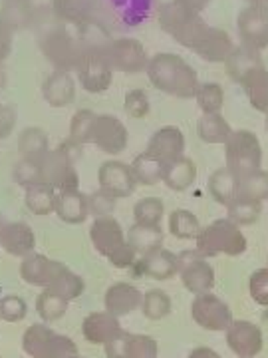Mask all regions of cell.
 <instances>
[{"mask_svg": "<svg viewBox=\"0 0 268 358\" xmlns=\"http://www.w3.org/2000/svg\"><path fill=\"white\" fill-rule=\"evenodd\" d=\"M147 76L155 88L163 94L191 100L199 90L197 72L177 54H157L147 64Z\"/></svg>", "mask_w": 268, "mask_h": 358, "instance_id": "1", "label": "cell"}, {"mask_svg": "<svg viewBox=\"0 0 268 358\" xmlns=\"http://www.w3.org/2000/svg\"><path fill=\"white\" fill-rule=\"evenodd\" d=\"M89 239L96 251L105 257L115 268H129L135 265L137 253L128 243L126 231L115 217L94 219L89 227Z\"/></svg>", "mask_w": 268, "mask_h": 358, "instance_id": "2", "label": "cell"}, {"mask_svg": "<svg viewBox=\"0 0 268 358\" xmlns=\"http://www.w3.org/2000/svg\"><path fill=\"white\" fill-rule=\"evenodd\" d=\"M195 241H197L195 253L203 259L217 255L239 257L246 251L248 245L241 227L227 217L215 219L213 223H209L201 229Z\"/></svg>", "mask_w": 268, "mask_h": 358, "instance_id": "3", "label": "cell"}, {"mask_svg": "<svg viewBox=\"0 0 268 358\" xmlns=\"http://www.w3.org/2000/svg\"><path fill=\"white\" fill-rule=\"evenodd\" d=\"M225 162L234 178H244L262 169V143L248 129H237L225 141Z\"/></svg>", "mask_w": 268, "mask_h": 358, "instance_id": "4", "label": "cell"}, {"mask_svg": "<svg viewBox=\"0 0 268 358\" xmlns=\"http://www.w3.org/2000/svg\"><path fill=\"white\" fill-rule=\"evenodd\" d=\"M159 24L169 36L177 40L181 46L193 50L199 36L204 32L207 22L197 13L181 6L179 2H167L159 8Z\"/></svg>", "mask_w": 268, "mask_h": 358, "instance_id": "5", "label": "cell"}, {"mask_svg": "<svg viewBox=\"0 0 268 358\" xmlns=\"http://www.w3.org/2000/svg\"><path fill=\"white\" fill-rule=\"evenodd\" d=\"M22 348L30 358H72L76 343L66 334L52 331L48 324H32L22 336Z\"/></svg>", "mask_w": 268, "mask_h": 358, "instance_id": "6", "label": "cell"}, {"mask_svg": "<svg viewBox=\"0 0 268 358\" xmlns=\"http://www.w3.org/2000/svg\"><path fill=\"white\" fill-rule=\"evenodd\" d=\"M40 167H42L44 185H50L56 192L80 187L76 166H74L72 154L68 152L66 145H60L56 150H48L46 155L40 159Z\"/></svg>", "mask_w": 268, "mask_h": 358, "instance_id": "7", "label": "cell"}, {"mask_svg": "<svg viewBox=\"0 0 268 358\" xmlns=\"http://www.w3.org/2000/svg\"><path fill=\"white\" fill-rule=\"evenodd\" d=\"M76 68L80 82L88 92L100 94V92H105L110 88L114 68L110 64L107 50H98V48L82 50V58H80Z\"/></svg>", "mask_w": 268, "mask_h": 358, "instance_id": "8", "label": "cell"}, {"mask_svg": "<svg viewBox=\"0 0 268 358\" xmlns=\"http://www.w3.org/2000/svg\"><path fill=\"white\" fill-rule=\"evenodd\" d=\"M191 317L204 331L221 333L230 327L232 310L223 299H218L217 294L203 293L195 294L191 303Z\"/></svg>", "mask_w": 268, "mask_h": 358, "instance_id": "9", "label": "cell"}, {"mask_svg": "<svg viewBox=\"0 0 268 358\" xmlns=\"http://www.w3.org/2000/svg\"><path fill=\"white\" fill-rule=\"evenodd\" d=\"M42 50L52 64L58 70H66V72L70 68H76L80 58H82L80 40L70 36L64 28L48 30V34H44V38H42Z\"/></svg>", "mask_w": 268, "mask_h": 358, "instance_id": "10", "label": "cell"}, {"mask_svg": "<svg viewBox=\"0 0 268 358\" xmlns=\"http://www.w3.org/2000/svg\"><path fill=\"white\" fill-rule=\"evenodd\" d=\"M107 58L114 70L124 74H140L147 70V52L135 38H114L107 46Z\"/></svg>", "mask_w": 268, "mask_h": 358, "instance_id": "11", "label": "cell"}, {"mask_svg": "<svg viewBox=\"0 0 268 358\" xmlns=\"http://www.w3.org/2000/svg\"><path fill=\"white\" fill-rule=\"evenodd\" d=\"M98 183L102 192L110 193L115 199H126L129 195H133L137 187V181L131 173V166L119 159L103 162L98 169Z\"/></svg>", "mask_w": 268, "mask_h": 358, "instance_id": "12", "label": "cell"}, {"mask_svg": "<svg viewBox=\"0 0 268 358\" xmlns=\"http://www.w3.org/2000/svg\"><path fill=\"white\" fill-rule=\"evenodd\" d=\"M239 36L244 46L262 50L268 46V8L260 4H248L239 14Z\"/></svg>", "mask_w": 268, "mask_h": 358, "instance_id": "13", "label": "cell"}, {"mask_svg": "<svg viewBox=\"0 0 268 358\" xmlns=\"http://www.w3.org/2000/svg\"><path fill=\"white\" fill-rule=\"evenodd\" d=\"M129 134L126 124L112 114L98 115L96 126H94V136L91 143L100 148L103 154L117 155L128 148Z\"/></svg>", "mask_w": 268, "mask_h": 358, "instance_id": "14", "label": "cell"}, {"mask_svg": "<svg viewBox=\"0 0 268 358\" xmlns=\"http://www.w3.org/2000/svg\"><path fill=\"white\" fill-rule=\"evenodd\" d=\"M155 0H102V10L114 24L137 28L154 10Z\"/></svg>", "mask_w": 268, "mask_h": 358, "instance_id": "15", "label": "cell"}, {"mask_svg": "<svg viewBox=\"0 0 268 358\" xmlns=\"http://www.w3.org/2000/svg\"><path fill=\"white\" fill-rule=\"evenodd\" d=\"M227 333V346L239 358H255L262 352L265 338L260 327L248 320H232Z\"/></svg>", "mask_w": 268, "mask_h": 358, "instance_id": "16", "label": "cell"}, {"mask_svg": "<svg viewBox=\"0 0 268 358\" xmlns=\"http://www.w3.org/2000/svg\"><path fill=\"white\" fill-rule=\"evenodd\" d=\"M147 154L155 157L163 167L185 157V136L177 126H165L157 129L149 138L147 143Z\"/></svg>", "mask_w": 268, "mask_h": 358, "instance_id": "17", "label": "cell"}, {"mask_svg": "<svg viewBox=\"0 0 268 358\" xmlns=\"http://www.w3.org/2000/svg\"><path fill=\"white\" fill-rule=\"evenodd\" d=\"M181 265H183L181 257L175 255L173 251H169L165 247H159L151 253L141 257L140 261H135L133 267L140 275L151 277L157 281H167V279H173L175 275H179Z\"/></svg>", "mask_w": 268, "mask_h": 358, "instance_id": "18", "label": "cell"}, {"mask_svg": "<svg viewBox=\"0 0 268 358\" xmlns=\"http://www.w3.org/2000/svg\"><path fill=\"white\" fill-rule=\"evenodd\" d=\"M0 247L8 255L24 259L36 249V235L26 221H8L0 229Z\"/></svg>", "mask_w": 268, "mask_h": 358, "instance_id": "19", "label": "cell"}, {"mask_svg": "<svg viewBox=\"0 0 268 358\" xmlns=\"http://www.w3.org/2000/svg\"><path fill=\"white\" fill-rule=\"evenodd\" d=\"M260 68H265L260 50H255V48L244 46V44L234 46L232 52L227 56V60H225L227 76H229L232 82L241 84V86L246 82V78L253 76L256 70H260Z\"/></svg>", "mask_w": 268, "mask_h": 358, "instance_id": "20", "label": "cell"}, {"mask_svg": "<svg viewBox=\"0 0 268 358\" xmlns=\"http://www.w3.org/2000/svg\"><path fill=\"white\" fill-rule=\"evenodd\" d=\"M143 293L131 282H114L103 294V307L114 317L121 319L141 307Z\"/></svg>", "mask_w": 268, "mask_h": 358, "instance_id": "21", "label": "cell"}, {"mask_svg": "<svg viewBox=\"0 0 268 358\" xmlns=\"http://www.w3.org/2000/svg\"><path fill=\"white\" fill-rule=\"evenodd\" d=\"M234 44L223 28L207 26L203 34L197 40V44L193 46V52L199 54L207 62H225Z\"/></svg>", "mask_w": 268, "mask_h": 358, "instance_id": "22", "label": "cell"}, {"mask_svg": "<svg viewBox=\"0 0 268 358\" xmlns=\"http://www.w3.org/2000/svg\"><path fill=\"white\" fill-rule=\"evenodd\" d=\"M121 331L119 319L107 310H96L82 320V334L91 345H107Z\"/></svg>", "mask_w": 268, "mask_h": 358, "instance_id": "23", "label": "cell"}, {"mask_svg": "<svg viewBox=\"0 0 268 358\" xmlns=\"http://www.w3.org/2000/svg\"><path fill=\"white\" fill-rule=\"evenodd\" d=\"M179 277L183 287L193 294L211 293V289L215 287V271L203 257H195L191 261L183 263Z\"/></svg>", "mask_w": 268, "mask_h": 358, "instance_id": "24", "label": "cell"}, {"mask_svg": "<svg viewBox=\"0 0 268 358\" xmlns=\"http://www.w3.org/2000/svg\"><path fill=\"white\" fill-rule=\"evenodd\" d=\"M84 289H86V282H84V279L77 273H74L70 267H66L64 263L54 261L50 279H48V285H46L44 291H52V293L60 294L68 303H72V301H76L77 296L84 293Z\"/></svg>", "mask_w": 268, "mask_h": 358, "instance_id": "25", "label": "cell"}, {"mask_svg": "<svg viewBox=\"0 0 268 358\" xmlns=\"http://www.w3.org/2000/svg\"><path fill=\"white\" fill-rule=\"evenodd\" d=\"M54 213L58 219L70 225H80L89 217L88 195L80 189H66L56 193V209Z\"/></svg>", "mask_w": 268, "mask_h": 358, "instance_id": "26", "label": "cell"}, {"mask_svg": "<svg viewBox=\"0 0 268 358\" xmlns=\"http://www.w3.org/2000/svg\"><path fill=\"white\" fill-rule=\"evenodd\" d=\"M42 96L52 108H66L74 102L76 84L66 70H56L42 86Z\"/></svg>", "mask_w": 268, "mask_h": 358, "instance_id": "27", "label": "cell"}, {"mask_svg": "<svg viewBox=\"0 0 268 358\" xmlns=\"http://www.w3.org/2000/svg\"><path fill=\"white\" fill-rule=\"evenodd\" d=\"M128 237V243L131 245V249L137 253V255H147L155 249L163 247V239H165V233L161 231L159 225H143V223H133L129 231L126 233Z\"/></svg>", "mask_w": 268, "mask_h": 358, "instance_id": "28", "label": "cell"}, {"mask_svg": "<svg viewBox=\"0 0 268 358\" xmlns=\"http://www.w3.org/2000/svg\"><path fill=\"white\" fill-rule=\"evenodd\" d=\"M52 267H54V259H48L46 255L34 251L20 261V277H22V281L32 287L46 289Z\"/></svg>", "mask_w": 268, "mask_h": 358, "instance_id": "29", "label": "cell"}, {"mask_svg": "<svg viewBox=\"0 0 268 358\" xmlns=\"http://www.w3.org/2000/svg\"><path fill=\"white\" fill-rule=\"evenodd\" d=\"M197 179V166L189 157H181L177 162L169 164L163 169V183L173 192H185L189 189Z\"/></svg>", "mask_w": 268, "mask_h": 358, "instance_id": "30", "label": "cell"}, {"mask_svg": "<svg viewBox=\"0 0 268 358\" xmlns=\"http://www.w3.org/2000/svg\"><path fill=\"white\" fill-rule=\"evenodd\" d=\"M207 189L217 203L229 207L230 201L237 197V178L227 167L215 169L207 179Z\"/></svg>", "mask_w": 268, "mask_h": 358, "instance_id": "31", "label": "cell"}, {"mask_svg": "<svg viewBox=\"0 0 268 358\" xmlns=\"http://www.w3.org/2000/svg\"><path fill=\"white\" fill-rule=\"evenodd\" d=\"M50 150L48 134L42 128H26L18 136V152L26 159H42Z\"/></svg>", "mask_w": 268, "mask_h": 358, "instance_id": "32", "label": "cell"}, {"mask_svg": "<svg viewBox=\"0 0 268 358\" xmlns=\"http://www.w3.org/2000/svg\"><path fill=\"white\" fill-rule=\"evenodd\" d=\"M237 197L265 203L268 199V171L258 169L255 173L237 179Z\"/></svg>", "mask_w": 268, "mask_h": 358, "instance_id": "33", "label": "cell"}, {"mask_svg": "<svg viewBox=\"0 0 268 358\" xmlns=\"http://www.w3.org/2000/svg\"><path fill=\"white\" fill-rule=\"evenodd\" d=\"M197 134L204 143H225L230 138L232 129L221 114H203L197 124Z\"/></svg>", "mask_w": 268, "mask_h": 358, "instance_id": "34", "label": "cell"}, {"mask_svg": "<svg viewBox=\"0 0 268 358\" xmlns=\"http://www.w3.org/2000/svg\"><path fill=\"white\" fill-rule=\"evenodd\" d=\"M98 114H94L91 110H77L72 124H70V131H68V145L72 148H82L86 143H91V136H94V126H96Z\"/></svg>", "mask_w": 268, "mask_h": 358, "instance_id": "35", "label": "cell"}, {"mask_svg": "<svg viewBox=\"0 0 268 358\" xmlns=\"http://www.w3.org/2000/svg\"><path fill=\"white\" fill-rule=\"evenodd\" d=\"M201 223L197 215L189 211V209H175L171 215H169V233L173 237H177L181 241H191L197 239L199 233H201Z\"/></svg>", "mask_w": 268, "mask_h": 358, "instance_id": "36", "label": "cell"}, {"mask_svg": "<svg viewBox=\"0 0 268 358\" xmlns=\"http://www.w3.org/2000/svg\"><path fill=\"white\" fill-rule=\"evenodd\" d=\"M244 92L248 96V102L256 112L268 114V70L260 68L251 78H246L243 84Z\"/></svg>", "mask_w": 268, "mask_h": 358, "instance_id": "37", "label": "cell"}, {"mask_svg": "<svg viewBox=\"0 0 268 358\" xmlns=\"http://www.w3.org/2000/svg\"><path fill=\"white\" fill-rule=\"evenodd\" d=\"M163 169L165 167L147 152L137 155L131 164V173L137 181V185H157L163 179Z\"/></svg>", "mask_w": 268, "mask_h": 358, "instance_id": "38", "label": "cell"}, {"mask_svg": "<svg viewBox=\"0 0 268 358\" xmlns=\"http://www.w3.org/2000/svg\"><path fill=\"white\" fill-rule=\"evenodd\" d=\"M56 189L50 185H34L26 189L24 203L34 215H50L56 209Z\"/></svg>", "mask_w": 268, "mask_h": 358, "instance_id": "39", "label": "cell"}, {"mask_svg": "<svg viewBox=\"0 0 268 358\" xmlns=\"http://www.w3.org/2000/svg\"><path fill=\"white\" fill-rule=\"evenodd\" d=\"M171 296L161 291V289H149L147 293H143L141 299V310L145 315V319L149 320H163L171 315Z\"/></svg>", "mask_w": 268, "mask_h": 358, "instance_id": "40", "label": "cell"}, {"mask_svg": "<svg viewBox=\"0 0 268 358\" xmlns=\"http://www.w3.org/2000/svg\"><path fill=\"white\" fill-rule=\"evenodd\" d=\"M68 305L70 303L66 299H62L60 294L44 291V289L36 296V313L44 322H56V320L62 319L66 310H68Z\"/></svg>", "mask_w": 268, "mask_h": 358, "instance_id": "41", "label": "cell"}, {"mask_svg": "<svg viewBox=\"0 0 268 358\" xmlns=\"http://www.w3.org/2000/svg\"><path fill=\"white\" fill-rule=\"evenodd\" d=\"M262 215V203L258 201H251V199H241L234 197L230 205L227 207V219L232 223H237L239 227L243 225H253Z\"/></svg>", "mask_w": 268, "mask_h": 358, "instance_id": "42", "label": "cell"}, {"mask_svg": "<svg viewBox=\"0 0 268 358\" xmlns=\"http://www.w3.org/2000/svg\"><path fill=\"white\" fill-rule=\"evenodd\" d=\"M2 24L6 26L10 32L20 30L32 22V10L26 0H8L2 8Z\"/></svg>", "mask_w": 268, "mask_h": 358, "instance_id": "43", "label": "cell"}, {"mask_svg": "<svg viewBox=\"0 0 268 358\" xmlns=\"http://www.w3.org/2000/svg\"><path fill=\"white\" fill-rule=\"evenodd\" d=\"M195 100L203 110V114H221L223 103H225V92L215 82H204V84H199Z\"/></svg>", "mask_w": 268, "mask_h": 358, "instance_id": "44", "label": "cell"}, {"mask_svg": "<svg viewBox=\"0 0 268 358\" xmlns=\"http://www.w3.org/2000/svg\"><path fill=\"white\" fill-rule=\"evenodd\" d=\"M165 215V205L159 197H143L133 207V219L135 223L143 225H159Z\"/></svg>", "mask_w": 268, "mask_h": 358, "instance_id": "45", "label": "cell"}, {"mask_svg": "<svg viewBox=\"0 0 268 358\" xmlns=\"http://www.w3.org/2000/svg\"><path fill=\"white\" fill-rule=\"evenodd\" d=\"M14 181L24 187V189H30L34 185H42L44 179H42V167H40V159H26V157H20L14 166Z\"/></svg>", "mask_w": 268, "mask_h": 358, "instance_id": "46", "label": "cell"}, {"mask_svg": "<svg viewBox=\"0 0 268 358\" xmlns=\"http://www.w3.org/2000/svg\"><path fill=\"white\" fill-rule=\"evenodd\" d=\"M54 13L62 20L70 22H86L91 13V2L89 0H54Z\"/></svg>", "mask_w": 268, "mask_h": 358, "instance_id": "47", "label": "cell"}, {"mask_svg": "<svg viewBox=\"0 0 268 358\" xmlns=\"http://www.w3.org/2000/svg\"><path fill=\"white\" fill-rule=\"evenodd\" d=\"M157 341L147 334H131L128 338V358H157Z\"/></svg>", "mask_w": 268, "mask_h": 358, "instance_id": "48", "label": "cell"}, {"mask_svg": "<svg viewBox=\"0 0 268 358\" xmlns=\"http://www.w3.org/2000/svg\"><path fill=\"white\" fill-rule=\"evenodd\" d=\"M28 315V305L18 294H6L0 299V320L6 322H20Z\"/></svg>", "mask_w": 268, "mask_h": 358, "instance_id": "49", "label": "cell"}, {"mask_svg": "<svg viewBox=\"0 0 268 358\" xmlns=\"http://www.w3.org/2000/svg\"><path fill=\"white\" fill-rule=\"evenodd\" d=\"M115 203H117V199L102 189L88 195V211L94 219L112 217V213L115 211Z\"/></svg>", "mask_w": 268, "mask_h": 358, "instance_id": "50", "label": "cell"}, {"mask_svg": "<svg viewBox=\"0 0 268 358\" xmlns=\"http://www.w3.org/2000/svg\"><path fill=\"white\" fill-rule=\"evenodd\" d=\"M126 114L133 120H141L151 112V102L149 96L143 90H131L126 96Z\"/></svg>", "mask_w": 268, "mask_h": 358, "instance_id": "51", "label": "cell"}, {"mask_svg": "<svg viewBox=\"0 0 268 358\" xmlns=\"http://www.w3.org/2000/svg\"><path fill=\"white\" fill-rule=\"evenodd\" d=\"M248 291L253 301L260 307H268V267L256 268L248 279Z\"/></svg>", "mask_w": 268, "mask_h": 358, "instance_id": "52", "label": "cell"}, {"mask_svg": "<svg viewBox=\"0 0 268 358\" xmlns=\"http://www.w3.org/2000/svg\"><path fill=\"white\" fill-rule=\"evenodd\" d=\"M128 338L129 333L121 331V333L114 336L107 345H103L105 348V357L107 358H128Z\"/></svg>", "mask_w": 268, "mask_h": 358, "instance_id": "53", "label": "cell"}, {"mask_svg": "<svg viewBox=\"0 0 268 358\" xmlns=\"http://www.w3.org/2000/svg\"><path fill=\"white\" fill-rule=\"evenodd\" d=\"M16 126V112L13 106H2L0 103V140L8 138Z\"/></svg>", "mask_w": 268, "mask_h": 358, "instance_id": "54", "label": "cell"}, {"mask_svg": "<svg viewBox=\"0 0 268 358\" xmlns=\"http://www.w3.org/2000/svg\"><path fill=\"white\" fill-rule=\"evenodd\" d=\"M10 48H13V32L0 22V62L10 54Z\"/></svg>", "mask_w": 268, "mask_h": 358, "instance_id": "55", "label": "cell"}, {"mask_svg": "<svg viewBox=\"0 0 268 358\" xmlns=\"http://www.w3.org/2000/svg\"><path fill=\"white\" fill-rule=\"evenodd\" d=\"M175 2H179L181 6H185V8H189L193 13L199 14L211 0H175Z\"/></svg>", "mask_w": 268, "mask_h": 358, "instance_id": "56", "label": "cell"}, {"mask_svg": "<svg viewBox=\"0 0 268 358\" xmlns=\"http://www.w3.org/2000/svg\"><path fill=\"white\" fill-rule=\"evenodd\" d=\"M189 358H221L217 350H213V348H209V346H199V348H195Z\"/></svg>", "mask_w": 268, "mask_h": 358, "instance_id": "57", "label": "cell"}, {"mask_svg": "<svg viewBox=\"0 0 268 358\" xmlns=\"http://www.w3.org/2000/svg\"><path fill=\"white\" fill-rule=\"evenodd\" d=\"M248 4H260V6H267L268 0H246Z\"/></svg>", "mask_w": 268, "mask_h": 358, "instance_id": "58", "label": "cell"}, {"mask_svg": "<svg viewBox=\"0 0 268 358\" xmlns=\"http://www.w3.org/2000/svg\"><path fill=\"white\" fill-rule=\"evenodd\" d=\"M6 223H8V221H6V219H4V215L0 213V229H2V227H4Z\"/></svg>", "mask_w": 268, "mask_h": 358, "instance_id": "59", "label": "cell"}, {"mask_svg": "<svg viewBox=\"0 0 268 358\" xmlns=\"http://www.w3.org/2000/svg\"><path fill=\"white\" fill-rule=\"evenodd\" d=\"M4 84V74H2V70H0V86Z\"/></svg>", "mask_w": 268, "mask_h": 358, "instance_id": "60", "label": "cell"}, {"mask_svg": "<svg viewBox=\"0 0 268 358\" xmlns=\"http://www.w3.org/2000/svg\"><path fill=\"white\" fill-rule=\"evenodd\" d=\"M72 358H84V357H80V355H76V357H72Z\"/></svg>", "mask_w": 268, "mask_h": 358, "instance_id": "61", "label": "cell"}, {"mask_svg": "<svg viewBox=\"0 0 268 358\" xmlns=\"http://www.w3.org/2000/svg\"><path fill=\"white\" fill-rule=\"evenodd\" d=\"M267 129H268V114H267Z\"/></svg>", "mask_w": 268, "mask_h": 358, "instance_id": "62", "label": "cell"}]
</instances>
